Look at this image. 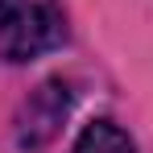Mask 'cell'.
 Instances as JSON below:
<instances>
[{
	"label": "cell",
	"instance_id": "obj_2",
	"mask_svg": "<svg viewBox=\"0 0 153 153\" xmlns=\"http://www.w3.org/2000/svg\"><path fill=\"white\" fill-rule=\"evenodd\" d=\"M71 153H137V145H132V137H128L120 124L91 120V124L79 132V141H75Z\"/></svg>",
	"mask_w": 153,
	"mask_h": 153
},
{
	"label": "cell",
	"instance_id": "obj_1",
	"mask_svg": "<svg viewBox=\"0 0 153 153\" xmlns=\"http://www.w3.org/2000/svg\"><path fill=\"white\" fill-rule=\"evenodd\" d=\"M66 42L58 0H0V62H33Z\"/></svg>",
	"mask_w": 153,
	"mask_h": 153
}]
</instances>
